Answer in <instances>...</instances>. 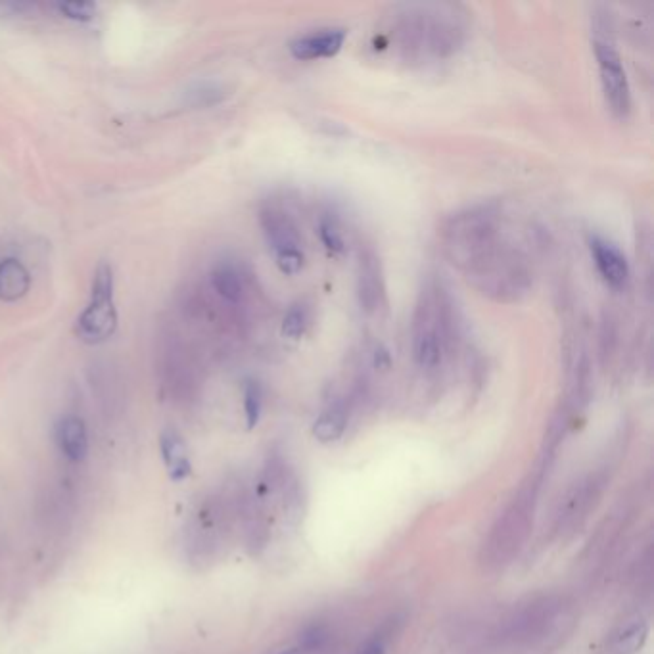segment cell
I'll return each mask as SVG.
<instances>
[{
    "label": "cell",
    "mask_w": 654,
    "mask_h": 654,
    "mask_svg": "<svg viewBox=\"0 0 654 654\" xmlns=\"http://www.w3.org/2000/svg\"><path fill=\"white\" fill-rule=\"evenodd\" d=\"M465 37L457 12L447 4L399 6L388 31L386 47L409 64H430L449 58Z\"/></svg>",
    "instance_id": "1"
},
{
    "label": "cell",
    "mask_w": 654,
    "mask_h": 654,
    "mask_svg": "<svg viewBox=\"0 0 654 654\" xmlns=\"http://www.w3.org/2000/svg\"><path fill=\"white\" fill-rule=\"evenodd\" d=\"M463 275L476 292L499 304H516L532 290L530 263L505 236Z\"/></svg>",
    "instance_id": "2"
},
{
    "label": "cell",
    "mask_w": 654,
    "mask_h": 654,
    "mask_svg": "<svg viewBox=\"0 0 654 654\" xmlns=\"http://www.w3.org/2000/svg\"><path fill=\"white\" fill-rule=\"evenodd\" d=\"M453 313L444 290L426 282L419 294L411 325L413 361L422 371H436L453 346Z\"/></svg>",
    "instance_id": "3"
},
{
    "label": "cell",
    "mask_w": 654,
    "mask_h": 654,
    "mask_svg": "<svg viewBox=\"0 0 654 654\" xmlns=\"http://www.w3.org/2000/svg\"><path fill=\"white\" fill-rule=\"evenodd\" d=\"M503 238L499 204H478L451 215L442 229V248L449 263L461 273Z\"/></svg>",
    "instance_id": "4"
},
{
    "label": "cell",
    "mask_w": 654,
    "mask_h": 654,
    "mask_svg": "<svg viewBox=\"0 0 654 654\" xmlns=\"http://www.w3.org/2000/svg\"><path fill=\"white\" fill-rule=\"evenodd\" d=\"M117 323L114 269L110 263L100 261L94 269L89 304L77 317L73 332L83 344L100 346L116 334Z\"/></svg>",
    "instance_id": "5"
},
{
    "label": "cell",
    "mask_w": 654,
    "mask_h": 654,
    "mask_svg": "<svg viewBox=\"0 0 654 654\" xmlns=\"http://www.w3.org/2000/svg\"><path fill=\"white\" fill-rule=\"evenodd\" d=\"M259 223L282 275H298L304 267L305 256L302 236L294 219L281 206H265L259 211Z\"/></svg>",
    "instance_id": "6"
},
{
    "label": "cell",
    "mask_w": 654,
    "mask_h": 654,
    "mask_svg": "<svg viewBox=\"0 0 654 654\" xmlns=\"http://www.w3.org/2000/svg\"><path fill=\"white\" fill-rule=\"evenodd\" d=\"M595 58L601 75V87L610 112L626 119L631 112V91L628 75L622 64V56L608 41H595Z\"/></svg>",
    "instance_id": "7"
},
{
    "label": "cell",
    "mask_w": 654,
    "mask_h": 654,
    "mask_svg": "<svg viewBox=\"0 0 654 654\" xmlns=\"http://www.w3.org/2000/svg\"><path fill=\"white\" fill-rule=\"evenodd\" d=\"M382 265L373 250H365L357 263V296L367 313H376L386 300Z\"/></svg>",
    "instance_id": "8"
},
{
    "label": "cell",
    "mask_w": 654,
    "mask_h": 654,
    "mask_svg": "<svg viewBox=\"0 0 654 654\" xmlns=\"http://www.w3.org/2000/svg\"><path fill=\"white\" fill-rule=\"evenodd\" d=\"M346 37H348L346 29H321L294 39L288 45V50L296 60L302 62L334 58L344 47Z\"/></svg>",
    "instance_id": "9"
},
{
    "label": "cell",
    "mask_w": 654,
    "mask_h": 654,
    "mask_svg": "<svg viewBox=\"0 0 654 654\" xmlns=\"http://www.w3.org/2000/svg\"><path fill=\"white\" fill-rule=\"evenodd\" d=\"M593 263L610 288H624L630 279V263L626 256L605 238L593 236L589 242Z\"/></svg>",
    "instance_id": "10"
},
{
    "label": "cell",
    "mask_w": 654,
    "mask_h": 654,
    "mask_svg": "<svg viewBox=\"0 0 654 654\" xmlns=\"http://www.w3.org/2000/svg\"><path fill=\"white\" fill-rule=\"evenodd\" d=\"M56 444L71 463H81L89 453V434L83 419L66 415L56 424Z\"/></svg>",
    "instance_id": "11"
},
{
    "label": "cell",
    "mask_w": 654,
    "mask_h": 654,
    "mask_svg": "<svg viewBox=\"0 0 654 654\" xmlns=\"http://www.w3.org/2000/svg\"><path fill=\"white\" fill-rule=\"evenodd\" d=\"M31 288V275L16 257L0 261V302H18Z\"/></svg>",
    "instance_id": "12"
},
{
    "label": "cell",
    "mask_w": 654,
    "mask_h": 654,
    "mask_svg": "<svg viewBox=\"0 0 654 654\" xmlns=\"http://www.w3.org/2000/svg\"><path fill=\"white\" fill-rule=\"evenodd\" d=\"M160 447H162V457H164L165 467L169 472V478L173 482H183L187 476H190V459H188L187 444L183 436L177 430H165L160 438Z\"/></svg>",
    "instance_id": "13"
},
{
    "label": "cell",
    "mask_w": 654,
    "mask_h": 654,
    "mask_svg": "<svg viewBox=\"0 0 654 654\" xmlns=\"http://www.w3.org/2000/svg\"><path fill=\"white\" fill-rule=\"evenodd\" d=\"M348 426V411L342 403H334L313 424V436L321 444L336 442L344 436Z\"/></svg>",
    "instance_id": "14"
},
{
    "label": "cell",
    "mask_w": 654,
    "mask_h": 654,
    "mask_svg": "<svg viewBox=\"0 0 654 654\" xmlns=\"http://www.w3.org/2000/svg\"><path fill=\"white\" fill-rule=\"evenodd\" d=\"M211 286L229 304H238L244 296L242 279L231 263H219L211 271Z\"/></svg>",
    "instance_id": "15"
},
{
    "label": "cell",
    "mask_w": 654,
    "mask_h": 654,
    "mask_svg": "<svg viewBox=\"0 0 654 654\" xmlns=\"http://www.w3.org/2000/svg\"><path fill=\"white\" fill-rule=\"evenodd\" d=\"M227 98V89L215 81H200L185 93V100L192 108H211Z\"/></svg>",
    "instance_id": "16"
},
{
    "label": "cell",
    "mask_w": 654,
    "mask_h": 654,
    "mask_svg": "<svg viewBox=\"0 0 654 654\" xmlns=\"http://www.w3.org/2000/svg\"><path fill=\"white\" fill-rule=\"evenodd\" d=\"M649 637V626L645 622H635L630 628L622 631L616 637L614 643V653L616 654H635L639 653Z\"/></svg>",
    "instance_id": "17"
},
{
    "label": "cell",
    "mask_w": 654,
    "mask_h": 654,
    "mask_svg": "<svg viewBox=\"0 0 654 654\" xmlns=\"http://www.w3.org/2000/svg\"><path fill=\"white\" fill-rule=\"evenodd\" d=\"M261 407H263V396L261 388L254 380H248L244 386V415H246V426L248 430H254L259 419H261Z\"/></svg>",
    "instance_id": "18"
},
{
    "label": "cell",
    "mask_w": 654,
    "mask_h": 654,
    "mask_svg": "<svg viewBox=\"0 0 654 654\" xmlns=\"http://www.w3.org/2000/svg\"><path fill=\"white\" fill-rule=\"evenodd\" d=\"M307 330V313L302 305H292L282 319V336L300 340Z\"/></svg>",
    "instance_id": "19"
},
{
    "label": "cell",
    "mask_w": 654,
    "mask_h": 654,
    "mask_svg": "<svg viewBox=\"0 0 654 654\" xmlns=\"http://www.w3.org/2000/svg\"><path fill=\"white\" fill-rule=\"evenodd\" d=\"M58 12L68 20L87 24V22H93L94 18H96V4L83 2V0H71V2L58 4Z\"/></svg>",
    "instance_id": "20"
},
{
    "label": "cell",
    "mask_w": 654,
    "mask_h": 654,
    "mask_svg": "<svg viewBox=\"0 0 654 654\" xmlns=\"http://www.w3.org/2000/svg\"><path fill=\"white\" fill-rule=\"evenodd\" d=\"M319 236H321V240H323V244H325V248H327L330 254L338 256V254H342L346 250V244H344V238H342V233H340V227L336 225L334 219H328V217L321 219Z\"/></svg>",
    "instance_id": "21"
},
{
    "label": "cell",
    "mask_w": 654,
    "mask_h": 654,
    "mask_svg": "<svg viewBox=\"0 0 654 654\" xmlns=\"http://www.w3.org/2000/svg\"><path fill=\"white\" fill-rule=\"evenodd\" d=\"M359 654H386V647L382 641L376 639V641H371Z\"/></svg>",
    "instance_id": "22"
},
{
    "label": "cell",
    "mask_w": 654,
    "mask_h": 654,
    "mask_svg": "<svg viewBox=\"0 0 654 654\" xmlns=\"http://www.w3.org/2000/svg\"><path fill=\"white\" fill-rule=\"evenodd\" d=\"M279 654H307V651H305L302 645H298V647H290V649H286V651H282Z\"/></svg>",
    "instance_id": "23"
}]
</instances>
